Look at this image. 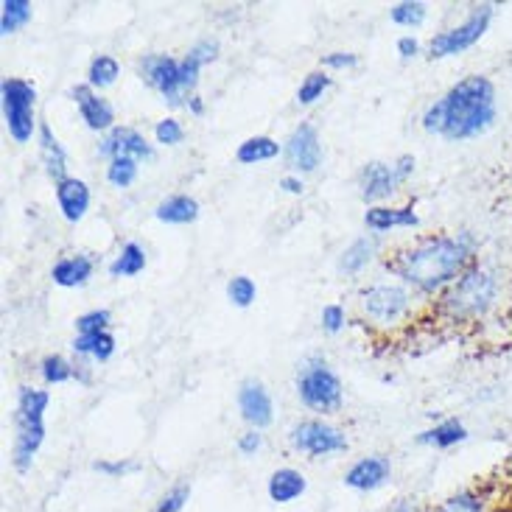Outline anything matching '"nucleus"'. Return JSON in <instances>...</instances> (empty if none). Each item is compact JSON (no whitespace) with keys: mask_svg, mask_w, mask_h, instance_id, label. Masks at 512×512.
Returning <instances> with one entry per match:
<instances>
[{"mask_svg":"<svg viewBox=\"0 0 512 512\" xmlns=\"http://www.w3.org/2000/svg\"><path fill=\"white\" fill-rule=\"evenodd\" d=\"M499 118V96L496 84L487 76H465L459 79L440 101H434L429 110L423 112V129L429 135L462 143L485 135Z\"/></svg>","mask_w":512,"mask_h":512,"instance_id":"f257e3e1","label":"nucleus"},{"mask_svg":"<svg viewBox=\"0 0 512 512\" xmlns=\"http://www.w3.org/2000/svg\"><path fill=\"white\" fill-rule=\"evenodd\" d=\"M479 241L473 233L462 230L457 236H437L420 241L412 250L401 252L392 269L403 283L415 286L423 294H437L457 283L476 263Z\"/></svg>","mask_w":512,"mask_h":512,"instance_id":"f03ea898","label":"nucleus"},{"mask_svg":"<svg viewBox=\"0 0 512 512\" xmlns=\"http://www.w3.org/2000/svg\"><path fill=\"white\" fill-rule=\"evenodd\" d=\"M501 280L493 269L473 263L457 283H451L445 289L443 308L454 322H476L487 317L493 311V305L499 303Z\"/></svg>","mask_w":512,"mask_h":512,"instance_id":"7ed1b4c3","label":"nucleus"},{"mask_svg":"<svg viewBox=\"0 0 512 512\" xmlns=\"http://www.w3.org/2000/svg\"><path fill=\"white\" fill-rule=\"evenodd\" d=\"M51 403L48 389L20 387L17 412H14V448L12 465L17 473L31 471L34 459L45 443V409Z\"/></svg>","mask_w":512,"mask_h":512,"instance_id":"20e7f679","label":"nucleus"},{"mask_svg":"<svg viewBox=\"0 0 512 512\" xmlns=\"http://www.w3.org/2000/svg\"><path fill=\"white\" fill-rule=\"evenodd\" d=\"M199 70H202V65L188 54H185V59H174L168 54H149L138 62L140 79L166 98L171 107L188 104L185 98H191V90L199 82Z\"/></svg>","mask_w":512,"mask_h":512,"instance_id":"39448f33","label":"nucleus"},{"mask_svg":"<svg viewBox=\"0 0 512 512\" xmlns=\"http://www.w3.org/2000/svg\"><path fill=\"white\" fill-rule=\"evenodd\" d=\"M496 9H499L496 3H479V6H473L459 26H451L440 31V34H434L429 42L431 59H445V56H459L471 51L473 45L490 31Z\"/></svg>","mask_w":512,"mask_h":512,"instance_id":"423d86ee","label":"nucleus"},{"mask_svg":"<svg viewBox=\"0 0 512 512\" xmlns=\"http://www.w3.org/2000/svg\"><path fill=\"white\" fill-rule=\"evenodd\" d=\"M297 395H300V401L308 409L322 412V415H331V412H336L342 406V381L325 364V359H311L300 367Z\"/></svg>","mask_w":512,"mask_h":512,"instance_id":"0eeeda50","label":"nucleus"},{"mask_svg":"<svg viewBox=\"0 0 512 512\" xmlns=\"http://www.w3.org/2000/svg\"><path fill=\"white\" fill-rule=\"evenodd\" d=\"M0 96H3V115H6V126L14 143H28L37 129V118H34V101H37V87L26 79L9 76L0 84Z\"/></svg>","mask_w":512,"mask_h":512,"instance_id":"6e6552de","label":"nucleus"},{"mask_svg":"<svg viewBox=\"0 0 512 512\" xmlns=\"http://www.w3.org/2000/svg\"><path fill=\"white\" fill-rule=\"evenodd\" d=\"M291 448H297L300 454L308 457H331L347 451V437L339 429H333L322 420H303L297 423L289 434Z\"/></svg>","mask_w":512,"mask_h":512,"instance_id":"1a4fd4ad","label":"nucleus"},{"mask_svg":"<svg viewBox=\"0 0 512 512\" xmlns=\"http://www.w3.org/2000/svg\"><path fill=\"white\" fill-rule=\"evenodd\" d=\"M361 308L378 325H392L406 317L409 294L401 286H370L367 291H361Z\"/></svg>","mask_w":512,"mask_h":512,"instance_id":"9d476101","label":"nucleus"},{"mask_svg":"<svg viewBox=\"0 0 512 512\" xmlns=\"http://www.w3.org/2000/svg\"><path fill=\"white\" fill-rule=\"evenodd\" d=\"M98 154L115 160V157H132V160H152L154 149L149 140L140 135L132 126H115L104 138L98 140Z\"/></svg>","mask_w":512,"mask_h":512,"instance_id":"9b49d317","label":"nucleus"},{"mask_svg":"<svg viewBox=\"0 0 512 512\" xmlns=\"http://www.w3.org/2000/svg\"><path fill=\"white\" fill-rule=\"evenodd\" d=\"M286 163H289L294 171H303V174H311L317 171L319 160H322V143H319V132L311 124H300L291 138L286 140Z\"/></svg>","mask_w":512,"mask_h":512,"instance_id":"f8f14e48","label":"nucleus"},{"mask_svg":"<svg viewBox=\"0 0 512 512\" xmlns=\"http://www.w3.org/2000/svg\"><path fill=\"white\" fill-rule=\"evenodd\" d=\"M70 98L76 101V107H79V115H82V121L87 124V129H93V132H110L115 129V110H112V104L107 98H101L90 87V84H76L73 90H70Z\"/></svg>","mask_w":512,"mask_h":512,"instance_id":"ddd939ff","label":"nucleus"},{"mask_svg":"<svg viewBox=\"0 0 512 512\" xmlns=\"http://www.w3.org/2000/svg\"><path fill=\"white\" fill-rule=\"evenodd\" d=\"M392 476V462L384 454L375 457H364L359 462H353L345 473V485L356 493H375L387 485Z\"/></svg>","mask_w":512,"mask_h":512,"instance_id":"4468645a","label":"nucleus"},{"mask_svg":"<svg viewBox=\"0 0 512 512\" xmlns=\"http://www.w3.org/2000/svg\"><path fill=\"white\" fill-rule=\"evenodd\" d=\"M238 409H241V417L250 423L252 429H266L275 417V406H272V398L263 387L261 381H244L241 389H238Z\"/></svg>","mask_w":512,"mask_h":512,"instance_id":"2eb2a0df","label":"nucleus"},{"mask_svg":"<svg viewBox=\"0 0 512 512\" xmlns=\"http://www.w3.org/2000/svg\"><path fill=\"white\" fill-rule=\"evenodd\" d=\"M401 171L395 168V163H367L361 171V199L364 202H378L387 199L398 191V185H403Z\"/></svg>","mask_w":512,"mask_h":512,"instance_id":"dca6fc26","label":"nucleus"},{"mask_svg":"<svg viewBox=\"0 0 512 512\" xmlns=\"http://www.w3.org/2000/svg\"><path fill=\"white\" fill-rule=\"evenodd\" d=\"M56 202H59V210H62V216L70 224L82 222L84 213L90 208V188H87V182L76 180V177L56 182Z\"/></svg>","mask_w":512,"mask_h":512,"instance_id":"f3484780","label":"nucleus"},{"mask_svg":"<svg viewBox=\"0 0 512 512\" xmlns=\"http://www.w3.org/2000/svg\"><path fill=\"white\" fill-rule=\"evenodd\" d=\"M93 269H96V261L90 255H68V258H59L54 263L51 277L62 289H79L93 277Z\"/></svg>","mask_w":512,"mask_h":512,"instance_id":"a211bd4d","label":"nucleus"},{"mask_svg":"<svg viewBox=\"0 0 512 512\" xmlns=\"http://www.w3.org/2000/svg\"><path fill=\"white\" fill-rule=\"evenodd\" d=\"M471 437V431L465 429V423L457 420V417H448V420H440L437 426H431L423 434H417V443L431 445L437 451H448V448H457L465 440Z\"/></svg>","mask_w":512,"mask_h":512,"instance_id":"6ab92c4d","label":"nucleus"},{"mask_svg":"<svg viewBox=\"0 0 512 512\" xmlns=\"http://www.w3.org/2000/svg\"><path fill=\"white\" fill-rule=\"evenodd\" d=\"M305 490H308V482H305L303 473L294 471V468H277L266 482V493L275 504H291V501L300 499Z\"/></svg>","mask_w":512,"mask_h":512,"instance_id":"aec40b11","label":"nucleus"},{"mask_svg":"<svg viewBox=\"0 0 512 512\" xmlns=\"http://www.w3.org/2000/svg\"><path fill=\"white\" fill-rule=\"evenodd\" d=\"M40 157L42 166L48 171V177L54 182L68 180V154L62 149V143L56 140V135L51 132V126L40 124Z\"/></svg>","mask_w":512,"mask_h":512,"instance_id":"412c9836","label":"nucleus"},{"mask_svg":"<svg viewBox=\"0 0 512 512\" xmlns=\"http://www.w3.org/2000/svg\"><path fill=\"white\" fill-rule=\"evenodd\" d=\"M364 224L373 230V233H387L392 227H417L420 219L412 208H384V205H375L364 213Z\"/></svg>","mask_w":512,"mask_h":512,"instance_id":"4be33fe9","label":"nucleus"},{"mask_svg":"<svg viewBox=\"0 0 512 512\" xmlns=\"http://www.w3.org/2000/svg\"><path fill=\"white\" fill-rule=\"evenodd\" d=\"M154 216L166 224H191L199 219V202H196L194 196H185V194L168 196L166 202H160V205H157Z\"/></svg>","mask_w":512,"mask_h":512,"instance_id":"5701e85b","label":"nucleus"},{"mask_svg":"<svg viewBox=\"0 0 512 512\" xmlns=\"http://www.w3.org/2000/svg\"><path fill=\"white\" fill-rule=\"evenodd\" d=\"M73 353L84 356V359L110 361L115 353V336L110 331L90 333V336H76L73 339Z\"/></svg>","mask_w":512,"mask_h":512,"instance_id":"b1692460","label":"nucleus"},{"mask_svg":"<svg viewBox=\"0 0 512 512\" xmlns=\"http://www.w3.org/2000/svg\"><path fill=\"white\" fill-rule=\"evenodd\" d=\"M280 152H283V149H280L277 140L266 138V135H258V138L244 140V143L238 146L236 160L238 163H244V166H255V163H263V160H275Z\"/></svg>","mask_w":512,"mask_h":512,"instance_id":"393cba45","label":"nucleus"},{"mask_svg":"<svg viewBox=\"0 0 512 512\" xmlns=\"http://www.w3.org/2000/svg\"><path fill=\"white\" fill-rule=\"evenodd\" d=\"M146 269V250L129 241L121 247V252L115 255V261L110 263V275L112 277H135Z\"/></svg>","mask_w":512,"mask_h":512,"instance_id":"a878e982","label":"nucleus"},{"mask_svg":"<svg viewBox=\"0 0 512 512\" xmlns=\"http://www.w3.org/2000/svg\"><path fill=\"white\" fill-rule=\"evenodd\" d=\"M373 255H375V238H356V241L342 252V258H339V269H342L345 275H359L361 269L373 261Z\"/></svg>","mask_w":512,"mask_h":512,"instance_id":"bb28decb","label":"nucleus"},{"mask_svg":"<svg viewBox=\"0 0 512 512\" xmlns=\"http://www.w3.org/2000/svg\"><path fill=\"white\" fill-rule=\"evenodd\" d=\"M431 512H490V501L482 490H459L451 499H445L437 510Z\"/></svg>","mask_w":512,"mask_h":512,"instance_id":"cd10ccee","label":"nucleus"},{"mask_svg":"<svg viewBox=\"0 0 512 512\" xmlns=\"http://www.w3.org/2000/svg\"><path fill=\"white\" fill-rule=\"evenodd\" d=\"M118 76H121V65H118V59L101 54L90 62V70H87V84H90L93 90H96V87L101 90V87H110V84H115Z\"/></svg>","mask_w":512,"mask_h":512,"instance_id":"c85d7f7f","label":"nucleus"},{"mask_svg":"<svg viewBox=\"0 0 512 512\" xmlns=\"http://www.w3.org/2000/svg\"><path fill=\"white\" fill-rule=\"evenodd\" d=\"M31 20V3L28 0H3L0 14V34L9 37L17 28H23Z\"/></svg>","mask_w":512,"mask_h":512,"instance_id":"c756f323","label":"nucleus"},{"mask_svg":"<svg viewBox=\"0 0 512 512\" xmlns=\"http://www.w3.org/2000/svg\"><path fill=\"white\" fill-rule=\"evenodd\" d=\"M40 373L45 384H65L70 378H76V364H70L65 356H45L40 364Z\"/></svg>","mask_w":512,"mask_h":512,"instance_id":"7c9ffc66","label":"nucleus"},{"mask_svg":"<svg viewBox=\"0 0 512 512\" xmlns=\"http://www.w3.org/2000/svg\"><path fill=\"white\" fill-rule=\"evenodd\" d=\"M107 180L115 188H129L132 182L138 180V160H132V157H115V160H110Z\"/></svg>","mask_w":512,"mask_h":512,"instance_id":"2f4dec72","label":"nucleus"},{"mask_svg":"<svg viewBox=\"0 0 512 512\" xmlns=\"http://www.w3.org/2000/svg\"><path fill=\"white\" fill-rule=\"evenodd\" d=\"M93 471L104 473L107 479H126L132 473L143 471V465L138 459H98L93 462Z\"/></svg>","mask_w":512,"mask_h":512,"instance_id":"473e14b6","label":"nucleus"},{"mask_svg":"<svg viewBox=\"0 0 512 512\" xmlns=\"http://www.w3.org/2000/svg\"><path fill=\"white\" fill-rule=\"evenodd\" d=\"M331 87V76H325V73H308L305 76V82L300 84V90H297V101L308 107V104H314L317 98H322V93Z\"/></svg>","mask_w":512,"mask_h":512,"instance_id":"72a5a7b5","label":"nucleus"},{"mask_svg":"<svg viewBox=\"0 0 512 512\" xmlns=\"http://www.w3.org/2000/svg\"><path fill=\"white\" fill-rule=\"evenodd\" d=\"M392 23H398V26L406 28H417L423 20H426V3H398V6H392Z\"/></svg>","mask_w":512,"mask_h":512,"instance_id":"f704fd0d","label":"nucleus"},{"mask_svg":"<svg viewBox=\"0 0 512 512\" xmlns=\"http://www.w3.org/2000/svg\"><path fill=\"white\" fill-rule=\"evenodd\" d=\"M227 297L233 300V305L238 308H247V305L255 303V297H258V289H255V283H252L247 275H238L233 277L230 283H227Z\"/></svg>","mask_w":512,"mask_h":512,"instance_id":"c9c22d12","label":"nucleus"},{"mask_svg":"<svg viewBox=\"0 0 512 512\" xmlns=\"http://www.w3.org/2000/svg\"><path fill=\"white\" fill-rule=\"evenodd\" d=\"M112 314L107 308H96V311H87L82 317L76 319V333L79 336H90V333H104L110 328Z\"/></svg>","mask_w":512,"mask_h":512,"instance_id":"e433bc0d","label":"nucleus"},{"mask_svg":"<svg viewBox=\"0 0 512 512\" xmlns=\"http://www.w3.org/2000/svg\"><path fill=\"white\" fill-rule=\"evenodd\" d=\"M188 499H191V485L180 482V485L171 487L166 496L157 501V507H154L152 512H182L185 510V504H188Z\"/></svg>","mask_w":512,"mask_h":512,"instance_id":"4c0bfd02","label":"nucleus"},{"mask_svg":"<svg viewBox=\"0 0 512 512\" xmlns=\"http://www.w3.org/2000/svg\"><path fill=\"white\" fill-rule=\"evenodd\" d=\"M154 138H157V143H163V146H177L185 138V126L177 118H163L160 124L154 126Z\"/></svg>","mask_w":512,"mask_h":512,"instance_id":"58836bf2","label":"nucleus"},{"mask_svg":"<svg viewBox=\"0 0 512 512\" xmlns=\"http://www.w3.org/2000/svg\"><path fill=\"white\" fill-rule=\"evenodd\" d=\"M322 328L328 333H339L345 328V308L342 305H325L322 308Z\"/></svg>","mask_w":512,"mask_h":512,"instance_id":"ea45409f","label":"nucleus"},{"mask_svg":"<svg viewBox=\"0 0 512 512\" xmlns=\"http://www.w3.org/2000/svg\"><path fill=\"white\" fill-rule=\"evenodd\" d=\"M188 56H194L196 62H199V65L205 68V65H210V62H213V59L219 56V42H216V40H199L194 48L188 51Z\"/></svg>","mask_w":512,"mask_h":512,"instance_id":"a19ab883","label":"nucleus"},{"mask_svg":"<svg viewBox=\"0 0 512 512\" xmlns=\"http://www.w3.org/2000/svg\"><path fill=\"white\" fill-rule=\"evenodd\" d=\"M238 454H244V457H255L258 451H261L263 445V434L258 429L244 431L241 437H238Z\"/></svg>","mask_w":512,"mask_h":512,"instance_id":"79ce46f5","label":"nucleus"},{"mask_svg":"<svg viewBox=\"0 0 512 512\" xmlns=\"http://www.w3.org/2000/svg\"><path fill=\"white\" fill-rule=\"evenodd\" d=\"M322 65H325V68H336V70L356 68V65H359V56L345 54V51H336V54L325 56V59H322Z\"/></svg>","mask_w":512,"mask_h":512,"instance_id":"37998d69","label":"nucleus"},{"mask_svg":"<svg viewBox=\"0 0 512 512\" xmlns=\"http://www.w3.org/2000/svg\"><path fill=\"white\" fill-rule=\"evenodd\" d=\"M398 54H401L403 59H412V56L420 54V42H417L415 37H401V40H398Z\"/></svg>","mask_w":512,"mask_h":512,"instance_id":"c03bdc74","label":"nucleus"},{"mask_svg":"<svg viewBox=\"0 0 512 512\" xmlns=\"http://www.w3.org/2000/svg\"><path fill=\"white\" fill-rule=\"evenodd\" d=\"M387 512H420L415 499H395L387 507Z\"/></svg>","mask_w":512,"mask_h":512,"instance_id":"a18cd8bd","label":"nucleus"},{"mask_svg":"<svg viewBox=\"0 0 512 512\" xmlns=\"http://www.w3.org/2000/svg\"><path fill=\"white\" fill-rule=\"evenodd\" d=\"M280 188H283L286 194H303V180H300V177H283V180H280Z\"/></svg>","mask_w":512,"mask_h":512,"instance_id":"49530a36","label":"nucleus"},{"mask_svg":"<svg viewBox=\"0 0 512 512\" xmlns=\"http://www.w3.org/2000/svg\"><path fill=\"white\" fill-rule=\"evenodd\" d=\"M185 107H188V112H194V115H202V112H205V101H202L199 96H191Z\"/></svg>","mask_w":512,"mask_h":512,"instance_id":"de8ad7c7","label":"nucleus"}]
</instances>
